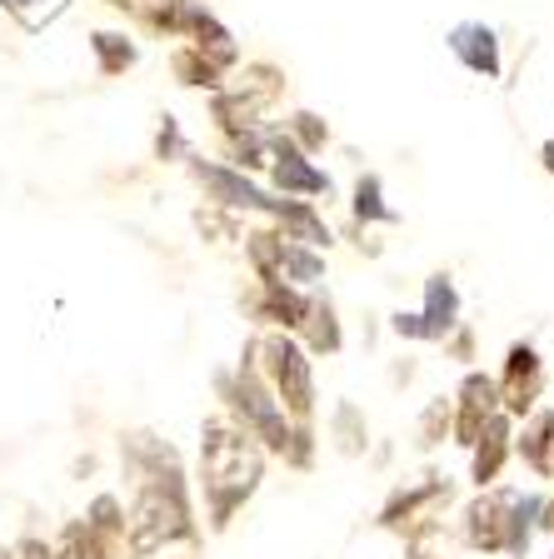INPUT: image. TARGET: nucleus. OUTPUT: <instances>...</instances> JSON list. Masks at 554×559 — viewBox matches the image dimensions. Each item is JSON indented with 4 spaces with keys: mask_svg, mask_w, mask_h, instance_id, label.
<instances>
[{
    "mask_svg": "<svg viewBox=\"0 0 554 559\" xmlns=\"http://www.w3.org/2000/svg\"><path fill=\"white\" fill-rule=\"evenodd\" d=\"M540 514H544L540 495H515V504H509V530H505V555H515V559L530 555V539H534V530H540Z\"/></svg>",
    "mask_w": 554,
    "mask_h": 559,
    "instance_id": "9b49d317",
    "label": "nucleus"
},
{
    "mask_svg": "<svg viewBox=\"0 0 554 559\" xmlns=\"http://www.w3.org/2000/svg\"><path fill=\"white\" fill-rule=\"evenodd\" d=\"M21 555H25V559H56L46 545H40V539H25V545H21Z\"/></svg>",
    "mask_w": 554,
    "mask_h": 559,
    "instance_id": "393cba45",
    "label": "nucleus"
},
{
    "mask_svg": "<svg viewBox=\"0 0 554 559\" xmlns=\"http://www.w3.org/2000/svg\"><path fill=\"white\" fill-rule=\"evenodd\" d=\"M91 46H95V56H101V70H105V75H120L126 66H135V46H130L126 35H116V31H101Z\"/></svg>",
    "mask_w": 554,
    "mask_h": 559,
    "instance_id": "a211bd4d",
    "label": "nucleus"
},
{
    "mask_svg": "<svg viewBox=\"0 0 554 559\" xmlns=\"http://www.w3.org/2000/svg\"><path fill=\"white\" fill-rule=\"evenodd\" d=\"M255 349L266 355V374H270V384H275L280 409H290L295 419H305L310 415V405H315V380H310V360H305V349L295 345V340H285V335L260 340Z\"/></svg>",
    "mask_w": 554,
    "mask_h": 559,
    "instance_id": "20e7f679",
    "label": "nucleus"
},
{
    "mask_svg": "<svg viewBox=\"0 0 554 559\" xmlns=\"http://www.w3.org/2000/svg\"><path fill=\"white\" fill-rule=\"evenodd\" d=\"M335 440L345 454H359L365 450V425H359V409L355 405H340L335 409Z\"/></svg>",
    "mask_w": 554,
    "mask_h": 559,
    "instance_id": "412c9836",
    "label": "nucleus"
},
{
    "mask_svg": "<svg viewBox=\"0 0 554 559\" xmlns=\"http://www.w3.org/2000/svg\"><path fill=\"white\" fill-rule=\"evenodd\" d=\"M420 320H425L429 340H445L455 325H460V290H455L450 275H429L425 280V310H420Z\"/></svg>",
    "mask_w": 554,
    "mask_h": 559,
    "instance_id": "9d476101",
    "label": "nucleus"
},
{
    "mask_svg": "<svg viewBox=\"0 0 554 559\" xmlns=\"http://www.w3.org/2000/svg\"><path fill=\"white\" fill-rule=\"evenodd\" d=\"M5 5H15V11H31L35 0H5Z\"/></svg>",
    "mask_w": 554,
    "mask_h": 559,
    "instance_id": "cd10ccee",
    "label": "nucleus"
},
{
    "mask_svg": "<svg viewBox=\"0 0 554 559\" xmlns=\"http://www.w3.org/2000/svg\"><path fill=\"white\" fill-rule=\"evenodd\" d=\"M394 330H400V335H410V340H429L420 314H394Z\"/></svg>",
    "mask_w": 554,
    "mask_h": 559,
    "instance_id": "b1692460",
    "label": "nucleus"
},
{
    "mask_svg": "<svg viewBox=\"0 0 554 559\" xmlns=\"http://www.w3.org/2000/svg\"><path fill=\"white\" fill-rule=\"evenodd\" d=\"M270 151H275V186L280 190H290V195H330V175L315 170L310 155L290 135H275Z\"/></svg>",
    "mask_w": 554,
    "mask_h": 559,
    "instance_id": "0eeeda50",
    "label": "nucleus"
},
{
    "mask_svg": "<svg viewBox=\"0 0 554 559\" xmlns=\"http://www.w3.org/2000/svg\"><path fill=\"white\" fill-rule=\"evenodd\" d=\"M544 390V370H540V355L530 345H515L509 349V365H505V409L509 415H524L534 409Z\"/></svg>",
    "mask_w": 554,
    "mask_h": 559,
    "instance_id": "6e6552de",
    "label": "nucleus"
},
{
    "mask_svg": "<svg viewBox=\"0 0 554 559\" xmlns=\"http://www.w3.org/2000/svg\"><path fill=\"white\" fill-rule=\"evenodd\" d=\"M450 50L474 70V75H485V81H495V75H499V40H495V31H490V25H480V21L455 25V31H450Z\"/></svg>",
    "mask_w": 554,
    "mask_h": 559,
    "instance_id": "1a4fd4ad",
    "label": "nucleus"
},
{
    "mask_svg": "<svg viewBox=\"0 0 554 559\" xmlns=\"http://www.w3.org/2000/svg\"><path fill=\"white\" fill-rule=\"evenodd\" d=\"M520 454L524 460H530L534 469H554V409H534V419L530 425H524V440H520Z\"/></svg>",
    "mask_w": 554,
    "mask_h": 559,
    "instance_id": "2eb2a0df",
    "label": "nucleus"
},
{
    "mask_svg": "<svg viewBox=\"0 0 554 559\" xmlns=\"http://www.w3.org/2000/svg\"><path fill=\"white\" fill-rule=\"evenodd\" d=\"M200 469H205V495H210V520L225 524L260 485V450L250 444L245 430L231 425H205V450H200Z\"/></svg>",
    "mask_w": 554,
    "mask_h": 559,
    "instance_id": "f257e3e1",
    "label": "nucleus"
},
{
    "mask_svg": "<svg viewBox=\"0 0 554 559\" xmlns=\"http://www.w3.org/2000/svg\"><path fill=\"white\" fill-rule=\"evenodd\" d=\"M540 524H544V530H554V500H550V504H544V514H540Z\"/></svg>",
    "mask_w": 554,
    "mask_h": 559,
    "instance_id": "bb28decb",
    "label": "nucleus"
},
{
    "mask_svg": "<svg viewBox=\"0 0 554 559\" xmlns=\"http://www.w3.org/2000/svg\"><path fill=\"white\" fill-rule=\"evenodd\" d=\"M305 305H310V300H300V295L290 290V280H260V300H255L260 320H275V325H300Z\"/></svg>",
    "mask_w": 554,
    "mask_h": 559,
    "instance_id": "ddd939ff",
    "label": "nucleus"
},
{
    "mask_svg": "<svg viewBox=\"0 0 554 559\" xmlns=\"http://www.w3.org/2000/svg\"><path fill=\"white\" fill-rule=\"evenodd\" d=\"M196 530L190 524V504H185V485L170 465V450H155V469L145 479L135 500V514H130V549L135 555H155L170 539H185Z\"/></svg>",
    "mask_w": 554,
    "mask_h": 559,
    "instance_id": "f03ea898",
    "label": "nucleus"
},
{
    "mask_svg": "<svg viewBox=\"0 0 554 559\" xmlns=\"http://www.w3.org/2000/svg\"><path fill=\"white\" fill-rule=\"evenodd\" d=\"M509 504H515V495H505V489H490V495H480V500L464 510V539H470V549H485V555L505 549Z\"/></svg>",
    "mask_w": 554,
    "mask_h": 559,
    "instance_id": "423d86ee",
    "label": "nucleus"
},
{
    "mask_svg": "<svg viewBox=\"0 0 554 559\" xmlns=\"http://www.w3.org/2000/svg\"><path fill=\"white\" fill-rule=\"evenodd\" d=\"M0 559H11V555H5V549H0Z\"/></svg>",
    "mask_w": 554,
    "mask_h": 559,
    "instance_id": "c85d7f7f",
    "label": "nucleus"
},
{
    "mask_svg": "<svg viewBox=\"0 0 554 559\" xmlns=\"http://www.w3.org/2000/svg\"><path fill=\"white\" fill-rule=\"evenodd\" d=\"M225 395H231L235 415L245 419V435H260V440L280 454L290 450V435L295 430L285 425V409H280V400L266 390V380L255 374V365H240V374L225 380Z\"/></svg>",
    "mask_w": 554,
    "mask_h": 559,
    "instance_id": "7ed1b4c3",
    "label": "nucleus"
},
{
    "mask_svg": "<svg viewBox=\"0 0 554 559\" xmlns=\"http://www.w3.org/2000/svg\"><path fill=\"white\" fill-rule=\"evenodd\" d=\"M175 75H180L185 85H220V81H215L220 66L205 56V50H196V46H185L180 56H175Z\"/></svg>",
    "mask_w": 554,
    "mask_h": 559,
    "instance_id": "aec40b11",
    "label": "nucleus"
},
{
    "mask_svg": "<svg viewBox=\"0 0 554 559\" xmlns=\"http://www.w3.org/2000/svg\"><path fill=\"white\" fill-rule=\"evenodd\" d=\"M540 160H544V170L554 175V140H544V151H540Z\"/></svg>",
    "mask_w": 554,
    "mask_h": 559,
    "instance_id": "a878e982",
    "label": "nucleus"
},
{
    "mask_svg": "<svg viewBox=\"0 0 554 559\" xmlns=\"http://www.w3.org/2000/svg\"><path fill=\"white\" fill-rule=\"evenodd\" d=\"M439 430H450V405L435 400V405L420 415V444H439Z\"/></svg>",
    "mask_w": 554,
    "mask_h": 559,
    "instance_id": "5701e85b",
    "label": "nucleus"
},
{
    "mask_svg": "<svg viewBox=\"0 0 554 559\" xmlns=\"http://www.w3.org/2000/svg\"><path fill=\"white\" fill-rule=\"evenodd\" d=\"M499 384L490 380V374H464L460 384V415H455V440L470 450L480 435H485V425L499 415Z\"/></svg>",
    "mask_w": 554,
    "mask_h": 559,
    "instance_id": "39448f33",
    "label": "nucleus"
},
{
    "mask_svg": "<svg viewBox=\"0 0 554 559\" xmlns=\"http://www.w3.org/2000/svg\"><path fill=\"white\" fill-rule=\"evenodd\" d=\"M290 130L300 135L305 155H310V151H320L325 140H330V130H325V120H320V116H305V110H300V116H295V120H290Z\"/></svg>",
    "mask_w": 554,
    "mask_h": 559,
    "instance_id": "4be33fe9",
    "label": "nucleus"
},
{
    "mask_svg": "<svg viewBox=\"0 0 554 559\" xmlns=\"http://www.w3.org/2000/svg\"><path fill=\"white\" fill-rule=\"evenodd\" d=\"M320 275H325V260L315 255V250H305L300 240L280 235V280H290V285H315Z\"/></svg>",
    "mask_w": 554,
    "mask_h": 559,
    "instance_id": "4468645a",
    "label": "nucleus"
},
{
    "mask_svg": "<svg viewBox=\"0 0 554 559\" xmlns=\"http://www.w3.org/2000/svg\"><path fill=\"white\" fill-rule=\"evenodd\" d=\"M355 215H359V221H385V225L400 221V215L385 205L380 175H359V186H355Z\"/></svg>",
    "mask_w": 554,
    "mask_h": 559,
    "instance_id": "f3484780",
    "label": "nucleus"
},
{
    "mask_svg": "<svg viewBox=\"0 0 554 559\" xmlns=\"http://www.w3.org/2000/svg\"><path fill=\"white\" fill-rule=\"evenodd\" d=\"M470 450H474V479H480V485H490V479L499 475V465H505V454H509V419L495 415L485 425V435H480Z\"/></svg>",
    "mask_w": 554,
    "mask_h": 559,
    "instance_id": "f8f14e48",
    "label": "nucleus"
},
{
    "mask_svg": "<svg viewBox=\"0 0 554 559\" xmlns=\"http://www.w3.org/2000/svg\"><path fill=\"white\" fill-rule=\"evenodd\" d=\"M300 325L310 330V345L315 349H335L340 345V325H335V310H330V305L310 300V305H305V320H300Z\"/></svg>",
    "mask_w": 554,
    "mask_h": 559,
    "instance_id": "6ab92c4d",
    "label": "nucleus"
},
{
    "mask_svg": "<svg viewBox=\"0 0 554 559\" xmlns=\"http://www.w3.org/2000/svg\"><path fill=\"white\" fill-rule=\"evenodd\" d=\"M66 559H120V545L101 539L91 524H70L66 530Z\"/></svg>",
    "mask_w": 554,
    "mask_h": 559,
    "instance_id": "dca6fc26",
    "label": "nucleus"
}]
</instances>
